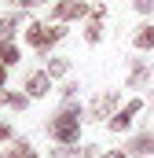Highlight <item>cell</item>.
<instances>
[{"instance_id": "obj_19", "label": "cell", "mask_w": 154, "mask_h": 158, "mask_svg": "<svg viewBox=\"0 0 154 158\" xmlns=\"http://www.w3.org/2000/svg\"><path fill=\"white\" fill-rule=\"evenodd\" d=\"M77 158H99V155H95V147H81V155H77Z\"/></svg>"}, {"instance_id": "obj_16", "label": "cell", "mask_w": 154, "mask_h": 158, "mask_svg": "<svg viewBox=\"0 0 154 158\" xmlns=\"http://www.w3.org/2000/svg\"><path fill=\"white\" fill-rule=\"evenodd\" d=\"M132 11H136V15H151V11H154V0H132Z\"/></svg>"}, {"instance_id": "obj_4", "label": "cell", "mask_w": 154, "mask_h": 158, "mask_svg": "<svg viewBox=\"0 0 154 158\" xmlns=\"http://www.w3.org/2000/svg\"><path fill=\"white\" fill-rule=\"evenodd\" d=\"M140 110H143V99L136 96V99H128L125 107H117V114H114L110 121H107V129H110V132H125V129H128L132 121L140 118Z\"/></svg>"}, {"instance_id": "obj_17", "label": "cell", "mask_w": 154, "mask_h": 158, "mask_svg": "<svg viewBox=\"0 0 154 158\" xmlns=\"http://www.w3.org/2000/svg\"><path fill=\"white\" fill-rule=\"evenodd\" d=\"M7 4H11V7H18V11H22V7H37V4H44V0H7Z\"/></svg>"}, {"instance_id": "obj_10", "label": "cell", "mask_w": 154, "mask_h": 158, "mask_svg": "<svg viewBox=\"0 0 154 158\" xmlns=\"http://www.w3.org/2000/svg\"><path fill=\"white\" fill-rule=\"evenodd\" d=\"M18 59H22V52H18V44L7 37V40H0V63L4 66H18Z\"/></svg>"}, {"instance_id": "obj_11", "label": "cell", "mask_w": 154, "mask_h": 158, "mask_svg": "<svg viewBox=\"0 0 154 158\" xmlns=\"http://www.w3.org/2000/svg\"><path fill=\"white\" fill-rule=\"evenodd\" d=\"M7 158H40V155H37V147L30 140H18L15 147H7Z\"/></svg>"}, {"instance_id": "obj_5", "label": "cell", "mask_w": 154, "mask_h": 158, "mask_svg": "<svg viewBox=\"0 0 154 158\" xmlns=\"http://www.w3.org/2000/svg\"><path fill=\"white\" fill-rule=\"evenodd\" d=\"M114 114H117V92H99L88 103V118H95V121H107Z\"/></svg>"}, {"instance_id": "obj_2", "label": "cell", "mask_w": 154, "mask_h": 158, "mask_svg": "<svg viewBox=\"0 0 154 158\" xmlns=\"http://www.w3.org/2000/svg\"><path fill=\"white\" fill-rule=\"evenodd\" d=\"M63 37H66L63 22H51V26H44V22H30V26H26V40H30L37 52H48L51 44H59Z\"/></svg>"}, {"instance_id": "obj_21", "label": "cell", "mask_w": 154, "mask_h": 158, "mask_svg": "<svg viewBox=\"0 0 154 158\" xmlns=\"http://www.w3.org/2000/svg\"><path fill=\"white\" fill-rule=\"evenodd\" d=\"M7 70H11V66H4V63H0V88L7 85Z\"/></svg>"}, {"instance_id": "obj_20", "label": "cell", "mask_w": 154, "mask_h": 158, "mask_svg": "<svg viewBox=\"0 0 154 158\" xmlns=\"http://www.w3.org/2000/svg\"><path fill=\"white\" fill-rule=\"evenodd\" d=\"M99 158H128V151H107V155H99Z\"/></svg>"}, {"instance_id": "obj_18", "label": "cell", "mask_w": 154, "mask_h": 158, "mask_svg": "<svg viewBox=\"0 0 154 158\" xmlns=\"http://www.w3.org/2000/svg\"><path fill=\"white\" fill-rule=\"evenodd\" d=\"M11 136H15V132H11V125H7V121H0V143H7Z\"/></svg>"}, {"instance_id": "obj_15", "label": "cell", "mask_w": 154, "mask_h": 158, "mask_svg": "<svg viewBox=\"0 0 154 158\" xmlns=\"http://www.w3.org/2000/svg\"><path fill=\"white\" fill-rule=\"evenodd\" d=\"M44 70H48L51 77H66V74H70V59H63V55H59V59H51Z\"/></svg>"}, {"instance_id": "obj_12", "label": "cell", "mask_w": 154, "mask_h": 158, "mask_svg": "<svg viewBox=\"0 0 154 158\" xmlns=\"http://www.w3.org/2000/svg\"><path fill=\"white\" fill-rule=\"evenodd\" d=\"M136 48L140 52H151L154 48V22H147L143 30H136Z\"/></svg>"}, {"instance_id": "obj_7", "label": "cell", "mask_w": 154, "mask_h": 158, "mask_svg": "<svg viewBox=\"0 0 154 158\" xmlns=\"http://www.w3.org/2000/svg\"><path fill=\"white\" fill-rule=\"evenodd\" d=\"M103 19H107V7H103V4L92 7L88 26H84V40H88V44H99V40H103Z\"/></svg>"}, {"instance_id": "obj_14", "label": "cell", "mask_w": 154, "mask_h": 158, "mask_svg": "<svg viewBox=\"0 0 154 158\" xmlns=\"http://www.w3.org/2000/svg\"><path fill=\"white\" fill-rule=\"evenodd\" d=\"M147 77H151L147 63H136V66L128 70V88H140V85H147Z\"/></svg>"}, {"instance_id": "obj_13", "label": "cell", "mask_w": 154, "mask_h": 158, "mask_svg": "<svg viewBox=\"0 0 154 158\" xmlns=\"http://www.w3.org/2000/svg\"><path fill=\"white\" fill-rule=\"evenodd\" d=\"M15 30H18V11H11V15H0V40L15 37Z\"/></svg>"}, {"instance_id": "obj_9", "label": "cell", "mask_w": 154, "mask_h": 158, "mask_svg": "<svg viewBox=\"0 0 154 158\" xmlns=\"http://www.w3.org/2000/svg\"><path fill=\"white\" fill-rule=\"evenodd\" d=\"M0 107L26 110V107H30V96H26V92H4V88H0Z\"/></svg>"}, {"instance_id": "obj_3", "label": "cell", "mask_w": 154, "mask_h": 158, "mask_svg": "<svg viewBox=\"0 0 154 158\" xmlns=\"http://www.w3.org/2000/svg\"><path fill=\"white\" fill-rule=\"evenodd\" d=\"M88 15H92L88 0H59L51 7V22H74V19H88Z\"/></svg>"}, {"instance_id": "obj_8", "label": "cell", "mask_w": 154, "mask_h": 158, "mask_svg": "<svg viewBox=\"0 0 154 158\" xmlns=\"http://www.w3.org/2000/svg\"><path fill=\"white\" fill-rule=\"evenodd\" d=\"M128 155H154V132H136L128 140Z\"/></svg>"}, {"instance_id": "obj_1", "label": "cell", "mask_w": 154, "mask_h": 158, "mask_svg": "<svg viewBox=\"0 0 154 158\" xmlns=\"http://www.w3.org/2000/svg\"><path fill=\"white\" fill-rule=\"evenodd\" d=\"M81 121H84V110L74 107V103H66L55 118L48 121V132H51L59 143H77V136H81Z\"/></svg>"}, {"instance_id": "obj_6", "label": "cell", "mask_w": 154, "mask_h": 158, "mask_svg": "<svg viewBox=\"0 0 154 158\" xmlns=\"http://www.w3.org/2000/svg\"><path fill=\"white\" fill-rule=\"evenodd\" d=\"M48 88H51V74H48V70H33V74L26 77V96H30V99L48 96Z\"/></svg>"}]
</instances>
